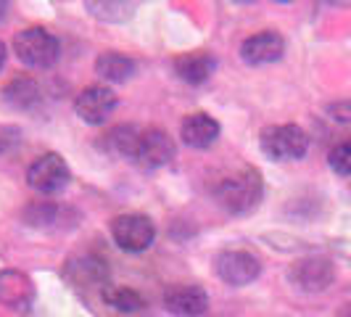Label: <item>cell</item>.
Listing matches in <instances>:
<instances>
[{
    "label": "cell",
    "instance_id": "obj_1",
    "mask_svg": "<svg viewBox=\"0 0 351 317\" xmlns=\"http://www.w3.org/2000/svg\"><path fill=\"white\" fill-rule=\"evenodd\" d=\"M264 196V180L262 172L254 169V167H243L238 172H232L230 177L219 180L217 188H214V198L217 204L230 214H251V211L259 207Z\"/></svg>",
    "mask_w": 351,
    "mask_h": 317
},
{
    "label": "cell",
    "instance_id": "obj_2",
    "mask_svg": "<svg viewBox=\"0 0 351 317\" xmlns=\"http://www.w3.org/2000/svg\"><path fill=\"white\" fill-rule=\"evenodd\" d=\"M14 51L19 61L29 69H51L61 56L58 37L48 32L45 27H27L14 37Z\"/></svg>",
    "mask_w": 351,
    "mask_h": 317
},
{
    "label": "cell",
    "instance_id": "obj_3",
    "mask_svg": "<svg viewBox=\"0 0 351 317\" xmlns=\"http://www.w3.org/2000/svg\"><path fill=\"white\" fill-rule=\"evenodd\" d=\"M259 148L264 156L275 161H293L301 158L309 148V135L301 130L299 124H275L267 127L259 138Z\"/></svg>",
    "mask_w": 351,
    "mask_h": 317
},
{
    "label": "cell",
    "instance_id": "obj_4",
    "mask_svg": "<svg viewBox=\"0 0 351 317\" xmlns=\"http://www.w3.org/2000/svg\"><path fill=\"white\" fill-rule=\"evenodd\" d=\"M111 238L124 251L141 254V251L154 246L156 228L145 214H119L111 220Z\"/></svg>",
    "mask_w": 351,
    "mask_h": 317
},
{
    "label": "cell",
    "instance_id": "obj_5",
    "mask_svg": "<svg viewBox=\"0 0 351 317\" xmlns=\"http://www.w3.org/2000/svg\"><path fill=\"white\" fill-rule=\"evenodd\" d=\"M214 270L219 275V281L228 283V285H248L259 278L262 272V262L259 257H254L251 251L243 248H228V251H219L217 259H214Z\"/></svg>",
    "mask_w": 351,
    "mask_h": 317
},
{
    "label": "cell",
    "instance_id": "obj_6",
    "mask_svg": "<svg viewBox=\"0 0 351 317\" xmlns=\"http://www.w3.org/2000/svg\"><path fill=\"white\" fill-rule=\"evenodd\" d=\"M69 164L58 154H43L27 169V183L37 193H58V191H64L69 185Z\"/></svg>",
    "mask_w": 351,
    "mask_h": 317
},
{
    "label": "cell",
    "instance_id": "obj_7",
    "mask_svg": "<svg viewBox=\"0 0 351 317\" xmlns=\"http://www.w3.org/2000/svg\"><path fill=\"white\" fill-rule=\"evenodd\" d=\"M288 278L304 294H319L335 281V264L325 257H304L291 264Z\"/></svg>",
    "mask_w": 351,
    "mask_h": 317
},
{
    "label": "cell",
    "instance_id": "obj_8",
    "mask_svg": "<svg viewBox=\"0 0 351 317\" xmlns=\"http://www.w3.org/2000/svg\"><path fill=\"white\" fill-rule=\"evenodd\" d=\"M114 108H117V93L106 88V85H90L74 101L77 117L85 124H93V127L104 124L114 114Z\"/></svg>",
    "mask_w": 351,
    "mask_h": 317
},
{
    "label": "cell",
    "instance_id": "obj_9",
    "mask_svg": "<svg viewBox=\"0 0 351 317\" xmlns=\"http://www.w3.org/2000/svg\"><path fill=\"white\" fill-rule=\"evenodd\" d=\"M164 307L175 317H198L209 309V294L195 283H175L164 291Z\"/></svg>",
    "mask_w": 351,
    "mask_h": 317
},
{
    "label": "cell",
    "instance_id": "obj_10",
    "mask_svg": "<svg viewBox=\"0 0 351 317\" xmlns=\"http://www.w3.org/2000/svg\"><path fill=\"white\" fill-rule=\"evenodd\" d=\"M282 53H285V40H282L280 32H272V30L256 32V35L246 37L241 43V58L248 67L275 64L282 58Z\"/></svg>",
    "mask_w": 351,
    "mask_h": 317
},
{
    "label": "cell",
    "instance_id": "obj_11",
    "mask_svg": "<svg viewBox=\"0 0 351 317\" xmlns=\"http://www.w3.org/2000/svg\"><path fill=\"white\" fill-rule=\"evenodd\" d=\"M175 154H177L175 141H172L164 130L148 127V130H143L135 161H138L141 167H145V169H158V167L169 164V161L175 158Z\"/></svg>",
    "mask_w": 351,
    "mask_h": 317
},
{
    "label": "cell",
    "instance_id": "obj_12",
    "mask_svg": "<svg viewBox=\"0 0 351 317\" xmlns=\"http://www.w3.org/2000/svg\"><path fill=\"white\" fill-rule=\"evenodd\" d=\"M106 278H108V267L98 254H77L64 264V281L71 283L74 288L104 285Z\"/></svg>",
    "mask_w": 351,
    "mask_h": 317
},
{
    "label": "cell",
    "instance_id": "obj_13",
    "mask_svg": "<svg viewBox=\"0 0 351 317\" xmlns=\"http://www.w3.org/2000/svg\"><path fill=\"white\" fill-rule=\"evenodd\" d=\"M35 301V283L21 270H0V304L8 309H29Z\"/></svg>",
    "mask_w": 351,
    "mask_h": 317
},
{
    "label": "cell",
    "instance_id": "obj_14",
    "mask_svg": "<svg viewBox=\"0 0 351 317\" xmlns=\"http://www.w3.org/2000/svg\"><path fill=\"white\" fill-rule=\"evenodd\" d=\"M219 132H222L219 122L214 117H209L206 111H195L191 117H185L182 127H180V138L185 141V145L198 148V151L211 148L217 143V138H219Z\"/></svg>",
    "mask_w": 351,
    "mask_h": 317
},
{
    "label": "cell",
    "instance_id": "obj_15",
    "mask_svg": "<svg viewBox=\"0 0 351 317\" xmlns=\"http://www.w3.org/2000/svg\"><path fill=\"white\" fill-rule=\"evenodd\" d=\"M141 135L143 130H138L135 124H119V127H111L101 141V148H104L108 156L114 158H132L138 156V145H141Z\"/></svg>",
    "mask_w": 351,
    "mask_h": 317
},
{
    "label": "cell",
    "instance_id": "obj_16",
    "mask_svg": "<svg viewBox=\"0 0 351 317\" xmlns=\"http://www.w3.org/2000/svg\"><path fill=\"white\" fill-rule=\"evenodd\" d=\"M175 74L182 80V82H188V85H201V82H206L211 77V71L217 67V61H214V56L206 51H193V53H182V56H177L175 58Z\"/></svg>",
    "mask_w": 351,
    "mask_h": 317
},
{
    "label": "cell",
    "instance_id": "obj_17",
    "mask_svg": "<svg viewBox=\"0 0 351 317\" xmlns=\"http://www.w3.org/2000/svg\"><path fill=\"white\" fill-rule=\"evenodd\" d=\"M40 101V85L32 77H14L3 88V104L11 111H27Z\"/></svg>",
    "mask_w": 351,
    "mask_h": 317
},
{
    "label": "cell",
    "instance_id": "obj_18",
    "mask_svg": "<svg viewBox=\"0 0 351 317\" xmlns=\"http://www.w3.org/2000/svg\"><path fill=\"white\" fill-rule=\"evenodd\" d=\"M95 74L106 82H127L135 74V61L117 51L101 53L95 58Z\"/></svg>",
    "mask_w": 351,
    "mask_h": 317
},
{
    "label": "cell",
    "instance_id": "obj_19",
    "mask_svg": "<svg viewBox=\"0 0 351 317\" xmlns=\"http://www.w3.org/2000/svg\"><path fill=\"white\" fill-rule=\"evenodd\" d=\"M101 296L104 301L111 307V309H117V312H138L145 307V301L138 291H132V288H124V285H104V291H101Z\"/></svg>",
    "mask_w": 351,
    "mask_h": 317
},
{
    "label": "cell",
    "instance_id": "obj_20",
    "mask_svg": "<svg viewBox=\"0 0 351 317\" xmlns=\"http://www.w3.org/2000/svg\"><path fill=\"white\" fill-rule=\"evenodd\" d=\"M85 8H88L93 16L104 19V21H117V24H122L127 19L132 16V11H135V5L132 3H95V0H88L85 3Z\"/></svg>",
    "mask_w": 351,
    "mask_h": 317
},
{
    "label": "cell",
    "instance_id": "obj_21",
    "mask_svg": "<svg viewBox=\"0 0 351 317\" xmlns=\"http://www.w3.org/2000/svg\"><path fill=\"white\" fill-rule=\"evenodd\" d=\"M328 164L335 175L341 177H351V141L338 143L333 151L328 154Z\"/></svg>",
    "mask_w": 351,
    "mask_h": 317
},
{
    "label": "cell",
    "instance_id": "obj_22",
    "mask_svg": "<svg viewBox=\"0 0 351 317\" xmlns=\"http://www.w3.org/2000/svg\"><path fill=\"white\" fill-rule=\"evenodd\" d=\"M330 117L335 122H351V101H341V104H333L330 108Z\"/></svg>",
    "mask_w": 351,
    "mask_h": 317
},
{
    "label": "cell",
    "instance_id": "obj_23",
    "mask_svg": "<svg viewBox=\"0 0 351 317\" xmlns=\"http://www.w3.org/2000/svg\"><path fill=\"white\" fill-rule=\"evenodd\" d=\"M335 317H351V301H349V304H343V307L335 312Z\"/></svg>",
    "mask_w": 351,
    "mask_h": 317
},
{
    "label": "cell",
    "instance_id": "obj_24",
    "mask_svg": "<svg viewBox=\"0 0 351 317\" xmlns=\"http://www.w3.org/2000/svg\"><path fill=\"white\" fill-rule=\"evenodd\" d=\"M5 67V43L0 40V69Z\"/></svg>",
    "mask_w": 351,
    "mask_h": 317
}]
</instances>
